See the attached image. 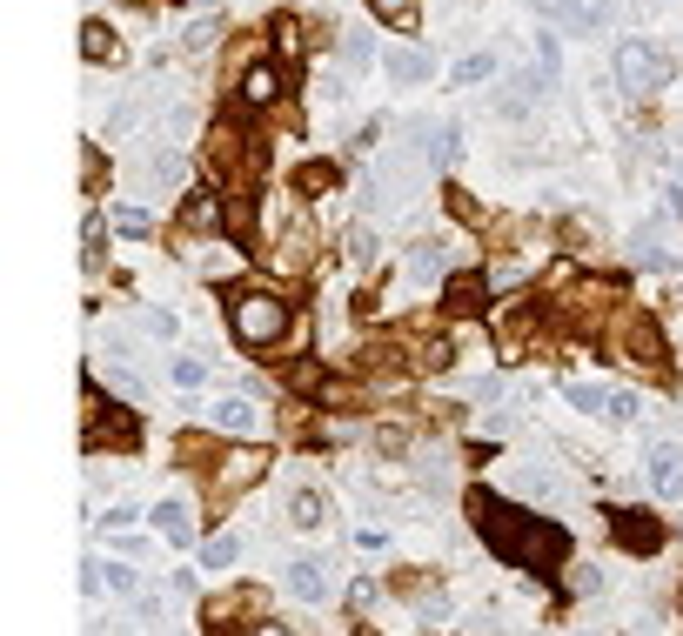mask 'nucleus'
<instances>
[{"label":"nucleus","mask_w":683,"mask_h":636,"mask_svg":"<svg viewBox=\"0 0 683 636\" xmlns=\"http://www.w3.org/2000/svg\"><path fill=\"white\" fill-rule=\"evenodd\" d=\"M469 516H476V529L489 536V549L509 556V563H523V570H550L556 556L570 549V536L556 523L529 516V509H509L503 496H469Z\"/></svg>","instance_id":"obj_1"},{"label":"nucleus","mask_w":683,"mask_h":636,"mask_svg":"<svg viewBox=\"0 0 683 636\" xmlns=\"http://www.w3.org/2000/svg\"><path fill=\"white\" fill-rule=\"evenodd\" d=\"M228 322H235V335H242L248 349H275L288 335V308L275 302V295H262V288H242V295L228 302Z\"/></svg>","instance_id":"obj_2"},{"label":"nucleus","mask_w":683,"mask_h":636,"mask_svg":"<svg viewBox=\"0 0 683 636\" xmlns=\"http://www.w3.org/2000/svg\"><path fill=\"white\" fill-rule=\"evenodd\" d=\"M670 74H677V61H670L657 41H623V47H617V81H623L630 94H657Z\"/></svg>","instance_id":"obj_3"},{"label":"nucleus","mask_w":683,"mask_h":636,"mask_svg":"<svg viewBox=\"0 0 683 636\" xmlns=\"http://www.w3.org/2000/svg\"><path fill=\"white\" fill-rule=\"evenodd\" d=\"M643 469H650V489L657 496H683V442L677 436H657L643 449Z\"/></svg>","instance_id":"obj_4"},{"label":"nucleus","mask_w":683,"mask_h":636,"mask_svg":"<svg viewBox=\"0 0 683 636\" xmlns=\"http://www.w3.org/2000/svg\"><path fill=\"white\" fill-rule=\"evenodd\" d=\"M610 529H617V543L630 549V556H650V549L663 543V523L657 516H637V509H610Z\"/></svg>","instance_id":"obj_5"},{"label":"nucleus","mask_w":683,"mask_h":636,"mask_svg":"<svg viewBox=\"0 0 683 636\" xmlns=\"http://www.w3.org/2000/svg\"><path fill=\"white\" fill-rule=\"evenodd\" d=\"M275 101H282V67H275V61H248L242 108H275Z\"/></svg>","instance_id":"obj_6"},{"label":"nucleus","mask_w":683,"mask_h":636,"mask_svg":"<svg viewBox=\"0 0 683 636\" xmlns=\"http://www.w3.org/2000/svg\"><path fill=\"white\" fill-rule=\"evenodd\" d=\"M288 590L322 603L329 596V556H288Z\"/></svg>","instance_id":"obj_7"},{"label":"nucleus","mask_w":683,"mask_h":636,"mask_svg":"<svg viewBox=\"0 0 683 636\" xmlns=\"http://www.w3.org/2000/svg\"><path fill=\"white\" fill-rule=\"evenodd\" d=\"M215 429H221L228 442L255 436V402H248V395H221V402H215Z\"/></svg>","instance_id":"obj_8"},{"label":"nucleus","mask_w":683,"mask_h":636,"mask_svg":"<svg viewBox=\"0 0 683 636\" xmlns=\"http://www.w3.org/2000/svg\"><path fill=\"white\" fill-rule=\"evenodd\" d=\"M155 529H161V543H188V536H195V516H188L181 496H161V503H155Z\"/></svg>","instance_id":"obj_9"},{"label":"nucleus","mask_w":683,"mask_h":636,"mask_svg":"<svg viewBox=\"0 0 683 636\" xmlns=\"http://www.w3.org/2000/svg\"><path fill=\"white\" fill-rule=\"evenodd\" d=\"M81 61H88V67H114V61H121V41H114L101 21H88V27H81Z\"/></svg>","instance_id":"obj_10"},{"label":"nucleus","mask_w":683,"mask_h":636,"mask_svg":"<svg viewBox=\"0 0 683 636\" xmlns=\"http://www.w3.org/2000/svg\"><path fill=\"white\" fill-rule=\"evenodd\" d=\"M181 221H188L195 235H208V228H221V201H215V195H188V208H181Z\"/></svg>","instance_id":"obj_11"},{"label":"nucleus","mask_w":683,"mask_h":636,"mask_svg":"<svg viewBox=\"0 0 683 636\" xmlns=\"http://www.w3.org/2000/svg\"><path fill=\"white\" fill-rule=\"evenodd\" d=\"M630 355H637V362H650V369H663V335H657V322H637V329H630Z\"/></svg>","instance_id":"obj_12"},{"label":"nucleus","mask_w":683,"mask_h":636,"mask_svg":"<svg viewBox=\"0 0 683 636\" xmlns=\"http://www.w3.org/2000/svg\"><path fill=\"white\" fill-rule=\"evenodd\" d=\"M322 516H329V509H322L315 489H295V496H288V523H295V529H315Z\"/></svg>","instance_id":"obj_13"},{"label":"nucleus","mask_w":683,"mask_h":636,"mask_svg":"<svg viewBox=\"0 0 683 636\" xmlns=\"http://www.w3.org/2000/svg\"><path fill=\"white\" fill-rule=\"evenodd\" d=\"M101 429H108L114 442H134V416H128V409H101V402H94V436H101Z\"/></svg>","instance_id":"obj_14"},{"label":"nucleus","mask_w":683,"mask_h":636,"mask_svg":"<svg viewBox=\"0 0 683 636\" xmlns=\"http://www.w3.org/2000/svg\"><path fill=\"white\" fill-rule=\"evenodd\" d=\"M389 81L396 88H416V81H429V61L422 54H389Z\"/></svg>","instance_id":"obj_15"},{"label":"nucleus","mask_w":683,"mask_h":636,"mask_svg":"<svg viewBox=\"0 0 683 636\" xmlns=\"http://www.w3.org/2000/svg\"><path fill=\"white\" fill-rule=\"evenodd\" d=\"M114 228H121V235H155V215H148L141 201H121V208H114Z\"/></svg>","instance_id":"obj_16"},{"label":"nucleus","mask_w":683,"mask_h":636,"mask_svg":"<svg viewBox=\"0 0 683 636\" xmlns=\"http://www.w3.org/2000/svg\"><path fill=\"white\" fill-rule=\"evenodd\" d=\"M235 556H242V543H235V536H208V543H201V563H208V570H228Z\"/></svg>","instance_id":"obj_17"},{"label":"nucleus","mask_w":683,"mask_h":636,"mask_svg":"<svg viewBox=\"0 0 683 636\" xmlns=\"http://www.w3.org/2000/svg\"><path fill=\"white\" fill-rule=\"evenodd\" d=\"M168 382H175V389H181V395H195V389H201V382H208V369H201L195 355H181L175 369H168Z\"/></svg>","instance_id":"obj_18"},{"label":"nucleus","mask_w":683,"mask_h":636,"mask_svg":"<svg viewBox=\"0 0 683 636\" xmlns=\"http://www.w3.org/2000/svg\"><path fill=\"white\" fill-rule=\"evenodd\" d=\"M496 74V54H469V61H456V81L463 88H476V81H489Z\"/></svg>","instance_id":"obj_19"},{"label":"nucleus","mask_w":683,"mask_h":636,"mask_svg":"<svg viewBox=\"0 0 683 636\" xmlns=\"http://www.w3.org/2000/svg\"><path fill=\"white\" fill-rule=\"evenodd\" d=\"M375 14L389 27H416V0H375Z\"/></svg>","instance_id":"obj_20"},{"label":"nucleus","mask_w":683,"mask_h":636,"mask_svg":"<svg viewBox=\"0 0 683 636\" xmlns=\"http://www.w3.org/2000/svg\"><path fill=\"white\" fill-rule=\"evenodd\" d=\"M101 590H108V596H134V570H128V563H108V570H101Z\"/></svg>","instance_id":"obj_21"},{"label":"nucleus","mask_w":683,"mask_h":636,"mask_svg":"<svg viewBox=\"0 0 683 636\" xmlns=\"http://www.w3.org/2000/svg\"><path fill=\"white\" fill-rule=\"evenodd\" d=\"M175 175H181V161H175V154H155V161H148V188H168Z\"/></svg>","instance_id":"obj_22"},{"label":"nucleus","mask_w":683,"mask_h":636,"mask_svg":"<svg viewBox=\"0 0 683 636\" xmlns=\"http://www.w3.org/2000/svg\"><path fill=\"white\" fill-rule=\"evenodd\" d=\"M409 268H416V275H442V248L429 242V248H409Z\"/></svg>","instance_id":"obj_23"},{"label":"nucleus","mask_w":683,"mask_h":636,"mask_svg":"<svg viewBox=\"0 0 683 636\" xmlns=\"http://www.w3.org/2000/svg\"><path fill=\"white\" fill-rule=\"evenodd\" d=\"M603 416H610V422H637V395H630V389H617V395H610V409H603Z\"/></svg>","instance_id":"obj_24"},{"label":"nucleus","mask_w":683,"mask_h":636,"mask_svg":"<svg viewBox=\"0 0 683 636\" xmlns=\"http://www.w3.org/2000/svg\"><path fill=\"white\" fill-rule=\"evenodd\" d=\"M570 402H576V409H590V416H596V409H610V395L583 389V382H570Z\"/></svg>","instance_id":"obj_25"},{"label":"nucleus","mask_w":683,"mask_h":636,"mask_svg":"<svg viewBox=\"0 0 683 636\" xmlns=\"http://www.w3.org/2000/svg\"><path fill=\"white\" fill-rule=\"evenodd\" d=\"M342 47H349V67H355V74H362V67L375 61V54H369V34H349V41H342Z\"/></svg>","instance_id":"obj_26"},{"label":"nucleus","mask_w":683,"mask_h":636,"mask_svg":"<svg viewBox=\"0 0 683 636\" xmlns=\"http://www.w3.org/2000/svg\"><path fill=\"white\" fill-rule=\"evenodd\" d=\"M570 590H576V596H596V590H603V570H596V563H590V570H576Z\"/></svg>","instance_id":"obj_27"},{"label":"nucleus","mask_w":683,"mask_h":636,"mask_svg":"<svg viewBox=\"0 0 683 636\" xmlns=\"http://www.w3.org/2000/svg\"><path fill=\"white\" fill-rule=\"evenodd\" d=\"M617 7H623V0H590V7H583V21H590V27H603L610 14H617Z\"/></svg>","instance_id":"obj_28"},{"label":"nucleus","mask_w":683,"mask_h":636,"mask_svg":"<svg viewBox=\"0 0 683 636\" xmlns=\"http://www.w3.org/2000/svg\"><path fill=\"white\" fill-rule=\"evenodd\" d=\"M188 47H195V54H201V47H215V21H195V27H188Z\"/></svg>","instance_id":"obj_29"},{"label":"nucleus","mask_w":683,"mask_h":636,"mask_svg":"<svg viewBox=\"0 0 683 636\" xmlns=\"http://www.w3.org/2000/svg\"><path fill=\"white\" fill-rule=\"evenodd\" d=\"M476 302H483V288H476V282H463L456 295H449V308H476Z\"/></svg>","instance_id":"obj_30"},{"label":"nucleus","mask_w":683,"mask_h":636,"mask_svg":"<svg viewBox=\"0 0 683 636\" xmlns=\"http://www.w3.org/2000/svg\"><path fill=\"white\" fill-rule=\"evenodd\" d=\"M262 636H295V630H282V623H262Z\"/></svg>","instance_id":"obj_31"}]
</instances>
